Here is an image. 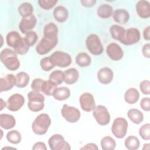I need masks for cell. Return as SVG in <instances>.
<instances>
[{
  "label": "cell",
  "mask_w": 150,
  "mask_h": 150,
  "mask_svg": "<svg viewBox=\"0 0 150 150\" xmlns=\"http://www.w3.org/2000/svg\"><path fill=\"white\" fill-rule=\"evenodd\" d=\"M81 149H98L97 145L94 143H89L86 144L83 147L81 148Z\"/></svg>",
  "instance_id": "50"
},
{
  "label": "cell",
  "mask_w": 150,
  "mask_h": 150,
  "mask_svg": "<svg viewBox=\"0 0 150 150\" xmlns=\"http://www.w3.org/2000/svg\"><path fill=\"white\" fill-rule=\"evenodd\" d=\"M139 98V93L135 88H128L124 94V100L125 102L129 104L136 103Z\"/></svg>",
  "instance_id": "25"
},
{
  "label": "cell",
  "mask_w": 150,
  "mask_h": 150,
  "mask_svg": "<svg viewBox=\"0 0 150 150\" xmlns=\"http://www.w3.org/2000/svg\"><path fill=\"white\" fill-rule=\"evenodd\" d=\"M93 115L97 122L101 125H107L110 121V113L107 108L103 105H98L95 107Z\"/></svg>",
  "instance_id": "7"
},
{
  "label": "cell",
  "mask_w": 150,
  "mask_h": 150,
  "mask_svg": "<svg viewBox=\"0 0 150 150\" xmlns=\"http://www.w3.org/2000/svg\"><path fill=\"white\" fill-rule=\"evenodd\" d=\"M114 20L118 23L125 24L129 19V14L124 9H117L112 13Z\"/></svg>",
  "instance_id": "22"
},
{
  "label": "cell",
  "mask_w": 150,
  "mask_h": 150,
  "mask_svg": "<svg viewBox=\"0 0 150 150\" xmlns=\"http://www.w3.org/2000/svg\"><path fill=\"white\" fill-rule=\"evenodd\" d=\"M33 8L31 4L23 2L18 7V12L22 18H26L33 15Z\"/></svg>",
  "instance_id": "32"
},
{
  "label": "cell",
  "mask_w": 150,
  "mask_h": 150,
  "mask_svg": "<svg viewBox=\"0 0 150 150\" xmlns=\"http://www.w3.org/2000/svg\"><path fill=\"white\" fill-rule=\"evenodd\" d=\"M142 52L145 57L149 59L150 57V44L146 43L145 44L142 49Z\"/></svg>",
  "instance_id": "46"
},
{
  "label": "cell",
  "mask_w": 150,
  "mask_h": 150,
  "mask_svg": "<svg viewBox=\"0 0 150 150\" xmlns=\"http://www.w3.org/2000/svg\"><path fill=\"white\" fill-rule=\"evenodd\" d=\"M53 16L54 19L59 22H65L69 16L67 9L63 6H56L53 10Z\"/></svg>",
  "instance_id": "23"
},
{
  "label": "cell",
  "mask_w": 150,
  "mask_h": 150,
  "mask_svg": "<svg viewBox=\"0 0 150 150\" xmlns=\"http://www.w3.org/2000/svg\"><path fill=\"white\" fill-rule=\"evenodd\" d=\"M125 31V29L124 28L117 25H113L110 28V32L111 37L120 42L122 39Z\"/></svg>",
  "instance_id": "28"
},
{
  "label": "cell",
  "mask_w": 150,
  "mask_h": 150,
  "mask_svg": "<svg viewBox=\"0 0 150 150\" xmlns=\"http://www.w3.org/2000/svg\"><path fill=\"white\" fill-rule=\"evenodd\" d=\"M139 89L145 95L150 94V81L147 80H142L139 84Z\"/></svg>",
  "instance_id": "43"
},
{
  "label": "cell",
  "mask_w": 150,
  "mask_h": 150,
  "mask_svg": "<svg viewBox=\"0 0 150 150\" xmlns=\"http://www.w3.org/2000/svg\"><path fill=\"white\" fill-rule=\"evenodd\" d=\"M114 77L112 70L109 67H103L100 69L97 73V79L100 83L103 84L110 83Z\"/></svg>",
  "instance_id": "16"
},
{
  "label": "cell",
  "mask_w": 150,
  "mask_h": 150,
  "mask_svg": "<svg viewBox=\"0 0 150 150\" xmlns=\"http://www.w3.org/2000/svg\"><path fill=\"white\" fill-rule=\"evenodd\" d=\"M128 125V122L125 118L118 117L113 121L111 126V132L116 138H122L127 134Z\"/></svg>",
  "instance_id": "5"
},
{
  "label": "cell",
  "mask_w": 150,
  "mask_h": 150,
  "mask_svg": "<svg viewBox=\"0 0 150 150\" xmlns=\"http://www.w3.org/2000/svg\"><path fill=\"white\" fill-rule=\"evenodd\" d=\"M124 145L125 148L129 150H136L139 148L140 142L137 137L130 135L125 139Z\"/></svg>",
  "instance_id": "33"
},
{
  "label": "cell",
  "mask_w": 150,
  "mask_h": 150,
  "mask_svg": "<svg viewBox=\"0 0 150 150\" xmlns=\"http://www.w3.org/2000/svg\"><path fill=\"white\" fill-rule=\"evenodd\" d=\"M140 107L145 111H149L150 110V99L149 97L143 98L140 102Z\"/></svg>",
  "instance_id": "45"
},
{
  "label": "cell",
  "mask_w": 150,
  "mask_h": 150,
  "mask_svg": "<svg viewBox=\"0 0 150 150\" xmlns=\"http://www.w3.org/2000/svg\"><path fill=\"white\" fill-rule=\"evenodd\" d=\"M49 146L52 150H70L69 144L65 141L64 137L59 134H54L48 140Z\"/></svg>",
  "instance_id": "8"
},
{
  "label": "cell",
  "mask_w": 150,
  "mask_h": 150,
  "mask_svg": "<svg viewBox=\"0 0 150 150\" xmlns=\"http://www.w3.org/2000/svg\"><path fill=\"white\" fill-rule=\"evenodd\" d=\"M82 5L85 7H91L93 6H94L96 1L94 0H84V1H80Z\"/></svg>",
  "instance_id": "48"
},
{
  "label": "cell",
  "mask_w": 150,
  "mask_h": 150,
  "mask_svg": "<svg viewBox=\"0 0 150 150\" xmlns=\"http://www.w3.org/2000/svg\"><path fill=\"white\" fill-rule=\"evenodd\" d=\"M101 146L103 150H113L116 146V142L111 137L106 136L102 138Z\"/></svg>",
  "instance_id": "35"
},
{
  "label": "cell",
  "mask_w": 150,
  "mask_h": 150,
  "mask_svg": "<svg viewBox=\"0 0 150 150\" xmlns=\"http://www.w3.org/2000/svg\"><path fill=\"white\" fill-rule=\"evenodd\" d=\"M15 52L19 54H25L29 49V46L23 38H21L13 48Z\"/></svg>",
  "instance_id": "37"
},
{
  "label": "cell",
  "mask_w": 150,
  "mask_h": 150,
  "mask_svg": "<svg viewBox=\"0 0 150 150\" xmlns=\"http://www.w3.org/2000/svg\"><path fill=\"white\" fill-rule=\"evenodd\" d=\"M54 98L58 101H63L67 100L70 96V91L67 87L62 86L57 87L53 94Z\"/></svg>",
  "instance_id": "24"
},
{
  "label": "cell",
  "mask_w": 150,
  "mask_h": 150,
  "mask_svg": "<svg viewBox=\"0 0 150 150\" xmlns=\"http://www.w3.org/2000/svg\"><path fill=\"white\" fill-rule=\"evenodd\" d=\"M76 62L80 67H87L91 64V59L87 53L85 52H81L76 56Z\"/></svg>",
  "instance_id": "29"
},
{
  "label": "cell",
  "mask_w": 150,
  "mask_h": 150,
  "mask_svg": "<svg viewBox=\"0 0 150 150\" xmlns=\"http://www.w3.org/2000/svg\"><path fill=\"white\" fill-rule=\"evenodd\" d=\"M61 114L62 117L70 123H74L78 121L81 115L79 109L67 104H63L61 110Z\"/></svg>",
  "instance_id": "9"
},
{
  "label": "cell",
  "mask_w": 150,
  "mask_h": 150,
  "mask_svg": "<svg viewBox=\"0 0 150 150\" xmlns=\"http://www.w3.org/2000/svg\"><path fill=\"white\" fill-rule=\"evenodd\" d=\"M6 139L12 144H18L21 141V135L17 130H11L7 133Z\"/></svg>",
  "instance_id": "38"
},
{
  "label": "cell",
  "mask_w": 150,
  "mask_h": 150,
  "mask_svg": "<svg viewBox=\"0 0 150 150\" xmlns=\"http://www.w3.org/2000/svg\"><path fill=\"white\" fill-rule=\"evenodd\" d=\"M57 42L58 41H55L43 36L36 45V51L40 55L45 54L53 49L57 44Z\"/></svg>",
  "instance_id": "11"
},
{
  "label": "cell",
  "mask_w": 150,
  "mask_h": 150,
  "mask_svg": "<svg viewBox=\"0 0 150 150\" xmlns=\"http://www.w3.org/2000/svg\"><path fill=\"white\" fill-rule=\"evenodd\" d=\"M40 65L41 69L45 71H49L54 67L50 60V56L42 59L40 62Z\"/></svg>",
  "instance_id": "41"
},
{
  "label": "cell",
  "mask_w": 150,
  "mask_h": 150,
  "mask_svg": "<svg viewBox=\"0 0 150 150\" xmlns=\"http://www.w3.org/2000/svg\"><path fill=\"white\" fill-rule=\"evenodd\" d=\"M1 62L9 70L15 71L19 69L20 62L17 57V53L9 48L3 49L0 54Z\"/></svg>",
  "instance_id": "1"
},
{
  "label": "cell",
  "mask_w": 150,
  "mask_h": 150,
  "mask_svg": "<svg viewBox=\"0 0 150 150\" xmlns=\"http://www.w3.org/2000/svg\"><path fill=\"white\" fill-rule=\"evenodd\" d=\"M143 36L145 40H150V26H149L145 28L143 32Z\"/></svg>",
  "instance_id": "49"
},
{
  "label": "cell",
  "mask_w": 150,
  "mask_h": 150,
  "mask_svg": "<svg viewBox=\"0 0 150 150\" xmlns=\"http://www.w3.org/2000/svg\"><path fill=\"white\" fill-rule=\"evenodd\" d=\"M140 37L139 31L137 28H131L125 30L124 36L120 42L125 45H132L138 42Z\"/></svg>",
  "instance_id": "10"
},
{
  "label": "cell",
  "mask_w": 150,
  "mask_h": 150,
  "mask_svg": "<svg viewBox=\"0 0 150 150\" xmlns=\"http://www.w3.org/2000/svg\"><path fill=\"white\" fill-rule=\"evenodd\" d=\"M38 2L42 9L49 10L57 3V0H39Z\"/></svg>",
  "instance_id": "42"
},
{
  "label": "cell",
  "mask_w": 150,
  "mask_h": 150,
  "mask_svg": "<svg viewBox=\"0 0 150 150\" xmlns=\"http://www.w3.org/2000/svg\"><path fill=\"white\" fill-rule=\"evenodd\" d=\"M49 80L55 85L59 86L64 81V73L60 70H54L50 74Z\"/></svg>",
  "instance_id": "34"
},
{
  "label": "cell",
  "mask_w": 150,
  "mask_h": 150,
  "mask_svg": "<svg viewBox=\"0 0 150 150\" xmlns=\"http://www.w3.org/2000/svg\"><path fill=\"white\" fill-rule=\"evenodd\" d=\"M32 149H33V150H38V149L47 150V147L44 142H37L33 145V146L32 147Z\"/></svg>",
  "instance_id": "47"
},
{
  "label": "cell",
  "mask_w": 150,
  "mask_h": 150,
  "mask_svg": "<svg viewBox=\"0 0 150 150\" xmlns=\"http://www.w3.org/2000/svg\"><path fill=\"white\" fill-rule=\"evenodd\" d=\"M16 77L12 74H8L4 77L0 78L1 91H6L16 86Z\"/></svg>",
  "instance_id": "18"
},
{
  "label": "cell",
  "mask_w": 150,
  "mask_h": 150,
  "mask_svg": "<svg viewBox=\"0 0 150 150\" xmlns=\"http://www.w3.org/2000/svg\"><path fill=\"white\" fill-rule=\"evenodd\" d=\"M50 60L54 66L66 67L71 63V56L67 53L56 51L50 56Z\"/></svg>",
  "instance_id": "6"
},
{
  "label": "cell",
  "mask_w": 150,
  "mask_h": 150,
  "mask_svg": "<svg viewBox=\"0 0 150 150\" xmlns=\"http://www.w3.org/2000/svg\"><path fill=\"white\" fill-rule=\"evenodd\" d=\"M127 116L129 119L135 124H140L144 120V115L142 112L136 108H131L127 112Z\"/></svg>",
  "instance_id": "27"
},
{
  "label": "cell",
  "mask_w": 150,
  "mask_h": 150,
  "mask_svg": "<svg viewBox=\"0 0 150 150\" xmlns=\"http://www.w3.org/2000/svg\"><path fill=\"white\" fill-rule=\"evenodd\" d=\"M21 38L22 37L20 34L17 31L13 30L9 32L7 34L6 36V42L9 46L14 48Z\"/></svg>",
  "instance_id": "31"
},
{
  "label": "cell",
  "mask_w": 150,
  "mask_h": 150,
  "mask_svg": "<svg viewBox=\"0 0 150 150\" xmlns=\"http://www.w3.org/2000/svg\"><path fill=\"white\" fill-rule=\"evenodd\" d=\"M36 18L34 15L26 18H22L21 21L19 28L21 32L23 34H26L28 32L32 31L36 24Z\"/></svg>",
  "instance_id": "15"
},
{
  "label": "cell",
  "mask_w": 150,
  "mask_h": 150,
  "mask_svg": "<svg viewBox=\"0 0 150 150\" xmlns=\"http://www.w3.org/2000/svg\"><path fill=\"white\" fill-rule=\"evenodd\" d=\"M149 144H145L144 145V147L142 148V149H149Z\"/></svg>",
  "instance_id": "52"
},
{
  "label": "cell",
  "mask_w": 150,
  "mask_h": 150,
  "mask_svg": "<svg viewBox=\"0 0 150 150\" xmlns=\"http://www.w3.org/2000/svg\"><path fill=\"white\" fill-rule=\"evenodd\" d=\"M16 86L19 88H24L28 84L30 77L26 72L21 71L16 74Z\"/></svg>",
  "instance_id": "30"
},
{
  "label": "cell",
  "mask_w": 150,
  "mask_h": 150,
  "mask_svg": "<svg viewBox=\"0 0 150 150\" xmlns=\"http://www.w3.org/2000/svg\"><path fill=\"white\" fill-rule=\"evenodd\" d=\"M16 124L14 117L8 114H1L0 115V125L2 128L9 129L12 128Z\"/></svg>",
  "instance_id": "21"
},
{
  "label": "cell",
  "mask_w": 150,
  "mask_h": 150,
  "mask_svg": "<svg viewBox=\"0 0 150 150\" xmlns=\"http://www.w3.org/2000/svg\"><path fill=\"white\" fill-rule=\"evenodd\" d=\"M136 11L138 15L143 19L150 16V4L148 1H139L136 4Z\"/></svg>",
  "instance_id": "17"
},
{
  "label": "cell",
  "mask_w": 150,
  "mask_h": 150,
  "mask_svg": "<svg viewBox=\"0 0 150 150\" xmlns=\"http://www.w3.org/2000/svg\"><path fill=\"white\" fill-rule=\"evenodd\" d=\"M58 28L56 24L50 22L45 25L43 29V36L53 40L58 41Z\"/></svg>",
  "instance_id": "19"
},
{
  "label": "cell",
  "mask_w": 150,
  "mask_h": 150,
  "mask_svg": "<svg viewBox=\"0 0 150 150\" xmlns=\"http://www.w3.org/2000/svg\"><path fill=\"white\" fill-rule=\"evenodd\" d=\"M79 102L81 109L86 112L93 111L96 107L93 96L88 92L84 93L80 96Z\"/></svg>",
  "instance_id": "13"
},
{
  "label": "cell",
  "mask_w": 150,
  "mask_h": 150,
  "mask_svg": "<svg viewBox=\"0 0 150 150\" xmlns=\"http://www.w3.org/2000/svg\"><path fill=\"white\" fill-rule=\"evenodd\" d=\"M139 134L144 140L150 139V124L149 123L142 125L139 129Z\"/></svg>",
  "instance_id": "40"
},
{
  "label": "cell",
  "mask_w": 150,
  "mask_h": 150,
  "mask_svg": "<svg viewBox=\"0 0 150 150\" xmlns=\"http://www.w3.org/2000/svg\"><path fill=\"white\" fill-rule=\"evenodd\" d=\"M44 81V80L39 78L35 79L31 84V88L33 91L40 92L41 91V87Z\"/></svg>",
  "instance_id": "44"
},
{
  "label": "cell",
  "mask_w": 150,
  "mask_h": 150,
  "mask_svg": "<svg viewBox=\"0 0 150 150\" xmlns=\"http://www.w3.org/2000/svg\"><path fill=\"white\" fill-rule=\"evenodd\" d=\"M97 13L98 16L103 19L110 18L113 13V9L111 5L104 4L101 5L97 9Z\"/></svg>",
  "instance_id": "26"
},
{
  "label": "cell",
  "mask_w": 150,
  "mask_h": 150,
  "mask_svg": "<svg viewBox=\"0 0 150 150\" xmlns=\"http://www.w3.org/2000/svg\"><path fill=\"white\" fill-rule=\"evenodd\" d=\"M64 81L67 84H73L77 82L79 77V71L75 68H70L64 72Z\"/></svg>",
  "instance_id": "20"
},
{
  "label": "cell",
  "mask_w": 150,
  "mask_h": 150,
  "mask_svg": "<svg viewBox=\"0 0 150 150\" xmlns=\"http://www.w3.org/2000/svg\"><path fill=\"white\" fill-rule=\"evenodd\" d=\"M29 109L33 112H38L43 109L45 97L40 92L31 91L28 94Z\"/></svg>",
  "instance_id": "3"
},
{
  "label": "cell",
  "mask_w": 150,
  "mask_h": 150,
  "mask_svg": "<svg viewBox=\"0 0 150 150\" xmlns=\"http://www.w3.org/2000/svg\"><path fill=\"white\" fill-rule=\"evenodd\" d=\"M24 39L29 45V46H33L38 39V36L36 32L35 31H30L25 34V36L24 37Z\"/></svg>",
  "instance_id": "39"
},
{
  "label": "cell",
  "mask_w": 150,
  "mask_h": 150,
  "mask_svg": "<svg viewBox=\"0 0 150 150\" xmlns=\"http://www.w3.org/2000/svg\"><path fill=\"white\" fill-rule=\"evenodd\" d=\"M51 124V119L49 115L45 113L39 114L33 121L32 124L33 132L39 135L46 133Z\"/></svg>",
  "instance_id": "2"
},
{
  "label": "cell",
  "mask_w": 150,
  "mask_h": 150,
  "mask_svg": "<svg viewBox=\"0 0 150 150\" xmlns=\"http://www.w3.org/2000/svg\"><path fill=\"white\" fill-rule=\"evenodd\" d=\"M86 45L88 50L93 55H100L103 52L104 49L101 40L96 34L93 33L87 36Z\"/></svg>",
  "instance_id": "4"
},
{
  "label": "cell",
  "mask_w": 150,
  "mask_h": 150,
  "mask_svg": "<svg viewBox=\"0 0 150 150\" xmlns=\"http://www.w3.org/2000/svg\"><path fill=\"white\" fill-rule=\"evenodd\" d=\"M57 88V86L52 83L49 80H44L42 87L41 91L46 96H52L55 89Z\"/></svg>",
  "instance_id": "36"
},
{
  "label": "cell",
  "mask_w": 150,
  "mask_h": 150,
  "mask_svg": "<svg viewBox=\"0 0 150 150\" xmlns=\"http://www.w3.org/2000/svg\"><path fill=\"white\" fill-rule=\"evenodd\" d=\"M25 103V98L20 94L15 93L11 96L7 101V108L11 111H17L20 110Z\"/></svg>",
  "instance_id": "12"
},
{
  "label": "cell",
  "mask_w": 150,
  "mask_h": 150,
  "mask_svg": "<svg viewBox=\"0 0 150 150\" xmlns=\"http://www.w3.org/2000/svg\"><path fill=\"white\" fill-rule=\"evenodd\" d=\"M106 53L108 56L114 61L121 60L124 55L122 48L115 43H111L107 46Z\"/></svg>",
  "instance_id": "14"
},
{
  "label": "cell",
  "mask_w": 150,
  "mask_h": 150,
  "mask_svg": "<svg viewBox=\"0 0 150 150\" xmlns=\"http://www.w3.org/2000/svg\"><path fill=\"white\" fill-rule=\"evenodd\" d=\"M1 110H2V109L4 108H5V107L6 106V103L5 101H4V100L1 98Z\"/></svg>",
  "instance_id": "51"
}]
</instances>
